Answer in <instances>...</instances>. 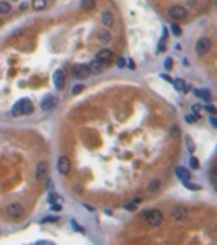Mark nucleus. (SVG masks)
Returning a JSON list of instances; mask_svg holds the SVG:
<instances>
[{
  "instance_id": "obj_33",
  "label": "nucleus",
  "mask_w": 217,
  "mask_h": 245,
  "mask_svg": "<svg viewBox=\"0 0 217 245\" xmlns=\"http://www.w3.org/2000/svg\"><path fill=\"white\" fill-rule=\"evenodd\" d=\"M126 64H127V67H129L131 70H134V69H136V64H134V61H132V59H127Z\"/></svg>"
},
{
  "instance_id": "obj_8",
  "label": "nucleus",
  "mask_w": 217,
  "mask_h": 245,
  "mask_svg": "<svg viewBox=\"0 0 217 245\" xmlns=\"http://www.w3.org/2000/svg\"><path fill=\"white\" fill-rule=\"evenodd\" d=\"M171 218L176 222H183V221L188 219V209L184 206H175L171 209Z\"/></svg>"
},
{
  "instance_id": "obj_36",
  "label": "nucleus",
  "mask_w": 217,
  "mask_h": 245,
  "mask_svg": "<svg viewBox=\"0 0 217 245\" xmlns=\"http://www.w3.org/2000/svg\"><path fill=\"white\" fill-rule=\"evenodd\" d=\"M124 208H126V209H127V211H134V209H136V203H131V204H126V206H124Z\"/></svg>"
},
{
  "instance_id": "obj_6",
  "label": "nucleus",
  "mask_w": 217,
  "mask_h": 245,
  "mask_svg": "<svg viewBox=\"0 0 217 245\" xmlns=\"http://www.w3.org/2000/svg\"><path fill=\"white\" fill-rule=\"evenodd\" d=\"M72 75H74V79L85 80L90 75V69H88V66H85V64H78V66H75L72 69Z\"/></svg>"
},
{
  "instance_id": "obj_19",
  "label": "nucleus",
  "mask_w": 217,
  "mask_h": 245,
  "mask_svg": "<svg viewBox=\"0 0 217 245\" xmlns=\"http://www.w3.org/2000/svg\"><path fill=\"white\" fill-rule=\"evenodd\" d=\"M46 5H47V0H33V2H31V7H33L36 11L44 10V8H46Z\"/></svg>"
},
{
  "instance_id": "obj_42",
  "label": "nucleus",
  "mask_w": 217,
  "mask_h": 245,
  "mask_svg": "<svg viewBox=\"0 0 217 245\" xmlns=\"http://www.w3.org/2000/svg\"><path fill=\"white\" fill-rule=\"evenodd\" d=\"M38 243H41V245H51L52 242H49V240H41V242H38Z\"/></svg>"
},
{
  "instance_id": "obj_10",
  "label": "nucleus",
  "mask_w": 217,
  "mask_h": 245,
  "mask_svg": "<svg viewBox=\"0 0 217 245\" xmlns=\"http://www.w3.org/2000/svg\"><path fill=\"white\" fill-rule=\"evenodd\" d=\"M54 87L57 88V90H62L64 87H65V74H64V70L57 69L54 72Z\"/></svg>"
},
{
  "instance_id": "obj_23",
  "label": "nucleus",
  "mask_w": 217,
  "mask_h": 245,
  "mask_svg": "<svg viewBox=\"0 0 217 245\" xmlns=\"http://www.w3.org/2000/svg\"><path fill=\"white\" fill-rule=\"evenodd\" d=\"M180 131H181V129H180L178 124H173V126L170 127V136H171V137H178V136H180Z\"/></svg>"
},
{
  "instance_id": "obj_30",
  "label": "nucleus",
  "mask_w": 217,
  "mask_h": 245,
  "mask_svg": "<svg viewBox=\"0 0 217 245\" xmlns=\"http://www.w3.org/2000/svg\"><path fill=\"white\" fill-rule=\"evenodd\" d=\"M190 163H191L193 168H198V167H199V162L196 160V157H191V159H190Z\"/></svg>"
},
{
  "instance_id": "obj_29",
  "label": "nucleus",
  "mask_w": 217,
  "mask_h": 245,
  "mask_svg": "<svg viewBox=\"0 0 217 245\" xmlns=\"http://www.w3.org/2000/svg\"><path fill=\"white\" fill-rule=\"evenodd\" d=\"M116 66H118L119 69H124V67H126V59H124V57H119L118 62H116Z\"/></svg>"
},
{
  "instance_id": "obj_37",
  "label": "nucleus",
  "mask_w": 217,
  "mask_h": 245,
  "mask_svg": "<svg viewBox=\"0 0 217 245\" xmlns=\"http://www.w3.org/2000/svg\"><path fill=\"white\" fill-rule=\"evenodd\" d=\"M56 198H57V195H56V193H51V195H49V204L54 203V201H56Z\"/></svg>"
},
{
  "instance_id": "obj_31",
  "label": "nucleus",
  "mask_w": 217,
  "mask_h": 245,
  "mask_svg": "<svg viewBox=\"0 0 217 245\" xmlns=\"http://www.w3.org/2000/svg\"><path fill=\"white\" fill-rule=\"evenodd\" d=\"M41 222H44V224H46V222H59V219L57 218H44Z\"/></svg>"
},
{
  "instance_id": "obj_3",
  "label": "nucleus",
  "mask_w": 217,
  "mask_h": 245,
  "mask_svg": "<svg viewBox=\"0 0 217 245\" xmlns=\"http://www.w3.org/2000/svg\"><path fill=\"white\" fill-rule=\"evenodd\" d=\"M5 212L7 216L11 219H20L23 218V214H25V208H23V204L20 203H10L8 206L5 208Z\"/></svg>"
},
{
  "instance_id": "obj_18",
  "label": "nucleus",
  "mask_w": 217,
  "mask_h": 245,
  "mask_svg": "<svg viewBox=\"0 0 217 245\" xmlns=\"http://www.w3.org/2000/svg\"><path fill=\"white\" fill-rule=\"evenodd\" d=\"M88 69H90L91 74H100V72H101V62H100L98 59H95V61H91V62H90Z\"/></svg>"
},
{
  "instance_id": "obj_1",
  "label": "nucleus",
  "mask_w": 217,
  "mask_h": 245,
  "mask_svg": "<svg viewBox=\"0 0 217 245\" xmlns=\"http://www.w3.org/2000/svg\"><path fill=\"white\" fill-rule=\"evenodd\" d=\"M33 111V103L30 102L28 98H23L20 102L15 103L13 110H11V114L13 116H21V114H30Z\"/></svg>"
},
{
  "instance_id": "obj_4",
  "label": "nucleus",
  "mask_w": 217,
  "mask_h": 245,
  "mask_svg": "<svg viewBox=\"0 0 217 245\" xmlns=\"http://www.w3.org/2000/svg\"><path fill=\"white\" fill-rule=\"evenodd\" d=\"M168 15H170V18L173 20H186L188 18V10L184 8L181 5H171L170 8H168Z\"/></svg>"
},
{
  "instance_id": "obj_9",
  "label": "nucleus",
  "mask_w": 217,
  "mask_h": 245,
  "mask_svg": "<svg viewBox=\"0 0 217 245\" xmlns=\"http://www.w3.org/2000/svg\"><path fill=\"white\" fill-rule=\"evenodd\" d=\"M57 105H59V98H57V96H54V95H49L47 98H44L43 102H41V108H43L44 111L54 110Z\"/></svg>"
},
{
  "instance_id": "obj_20",
  "label": "nucleus",
  "mask_w": 217,
  "mask_h": 245,
  "mask_svg": "<svg viewBox=\"0 0 217 245\" xmlns=\"http://www.w3.org/2000/svg\"><path fill=\"white\" fill-rule=\"evenodd\" d=\"M11 11V5L8 2H5V0H0V13L2 15H7Z\"/></svg>"
},
{
  "instance_id": "obj_25",
  "label": "nucleus",
  "mask_w": 217,
  "mask_h": 245,
  "mask_svg": "<svg viewBox=\"0 0 217 245\" xmlns=\"http://www.w3.org/2000/svg\"><path fill=\"white\" fill-rule=\"evenodd\" d=\"M170 28H171V33H173L175 36H180V34H181V28L178 26V23H173V25H170Z\"/></svg>"
},
{
  "instance_id": "obj_15",
  "label": "nucleus",
  "mask_w": 217,
  "mask_h": 245,
  "mask_svg": "<svg viewBox=\"0 0 217 245\" xmlns=\"http://www.w3.org/2000/svg\"><path fill=\"white\" fill-rule=\"evenodd\" d=\"M175 173H176V176H178L181 182H188V180H190V176H191L190 170H188V168H184V167H176Z\"/></svg>"
},
{
  "instance_id": "obj_43",
  "label": "nucleus",
  "mask_w": 217,
  "mask_h": 245,
  "mask_svg": "<svg viewBox=\"0 0 217 245\" xmlns=\"http://www.w3.org/2000/svg\"><path fill=\"white\" fill-rule=\"evenodd\" d=\"M0 25H2V21H0Z\"/></svg>"
},
{
  "instance_id": "obj_32",
  "label": "nucleus",
  "mask_w": 217,
  "mask_h": 245,
  "mask_svg": "<svg viewBox=\"0 0 217 245\" xmlns=\"http://www.w3.org/2000/svg\"><path fill=\"white\" fill-rule=\"evenodd\" d=\"M206 110L209 111L211 114H215L217 113V110H215V106H212V105H206Z\"/></svg>"
},
{
  "instance_id": "obj_28",
  "label": "nucleus",
  "mask_w": 217,
  "mask_h": 245,
  "mask_svg": "<svg viewBox=\"0 0 217 245\" xmlns=\"http://www.w3.org/2000/svg\"><path fill=\"white\" fill-rule=\"evenodd\" d=\"M163 66H165V69L170 70L171 67H173V59H171V57H167V59H165V62H163Z\"/></svg>"
},
{
  "instance_id": "obj_41",
  "label": "nucleus",
  "mask_w": 217,
  "mask_h": 245,
  "mask_svg": "<svg viewBox=\"0 0 217 245\" xmlns=\"http://www.w3.org/2000/svg\"><path fill=\"white\" fill-rule=\"evenodd\" d=\"M83 206H85V208H87V209H88V211H95V208H93V206H90V204H87V203H85V204H83Z\"/></svg>"
},
{
  "instance_id": "obj_24",
  "label": "nucleus",
  "mask_w": 217,
  "mask_h": 245,
  "mask_svg": "<svg viewBox=\"0 0 217 245\" xmlns=\"http://www.w3.org/2000/svg\"><path fill=\"white\" fill-rule=\"evenodd\" d=\"M184 119H186V123H196V121L199 119V116L194 114V113H191V114H186V116H184Z\"/></svg>"
},
{
  "instance_id": "obj_13",
  "label": "nucleus",
  "mask_w": 217,
  "mask_h": 245,
  "mask_svg": "<svg viewBox=\"0 0 217 245\" xmlns=\"http://www.w3.org/2000/svg\"><path fill=\"white\" fill-rule=\"evenodd\" d=\"M111 57H113V51H110V49H100L98 54H96V59L100 62H110Z\"/></svg>"
},
{
  "instance_id": "obj_17",
  "label": "nucleus",
  "mask_w": 217,
  "mask_h": 245,
  "mask_svg": "<svg viewBox=\"0 0 217 245\" xmlns=\"http://www.w3.org/2000/svg\"><path fill=\"white\" fill-rule=\"evenodd\" d=\"M160 188H162V180H158V178H157V180H152V182L147 185V191H148V193H157V191L160 190Z\"/></svg>"
},
{
  "instance_id": "obj_11",
  "label": "nucleus",
  "mask_w": 217,
  "mask_h": 245,
  "mask_svg": "<svg viewBox=\"0 0 217 245\" xmlns=\"http://www.w3.org/2000/svg\"><path fill=\"white\" fill-rule=\"evenodd\" d=\"M47 170H49V163L46 160H41L36 167V180H43L47 175Z\"/></svg>"
},
{
  "instance_id": "obj_14",
  "label": "nucleus",
  "mask_w": 217,
  "mask_h": 245,
  "mask_svg": "<svg viewBox=\"0 0 217 245\" xmlns=\"http://www.w3.org/2000/svg\"><path fill=\"white\" fill-rule=\"evenodd\" d=\"M96 38H98V41L101 44H108L111 39H113V36H111V33L108 30H100L98 34H96Z\"/></svg>"
},
{
  "instance_id": "obj_7",
  "label": "nucleus",
  "mask_w": 217,
  "mask_h": 245,
  "mask_svg": "<svg viewBox=\"0 0 217 245\" xmlns=\"http://www.w3.org/2000/svg\"><path fill=\"white\" fill-rule=\"evenodd\" d=\"M70 168H72V163H70L69 157H65V155H61V157L57 159V172H59L61 175H69Z\"/></svg>"
},
{
  "instance_id": "obj_27",
  "label": "nucleus",
  "mask_w": 217,
  "mask_h": 245,
  "mask_svg": "<svg viewBox=\"0 0 217 245\" xmlns=\"http://www.w3.org/2000/svg\"><path fill=\"white\" fill-rule=\"evenodd\" d=\"M83 88H85V87H83V85H82V83H78V85H75V87H72V95H78V93H80V92H82V90H83Z\"/></svg>"
},
{
  "instance_id": "obj_2",
  "label": "nucleus",
  "mask_w": 217,
  "mask_h": 245,
  "mask_svg": "<svg viewBox=\"0 0 217 245\" xmlns=\"http://www.w3.org/2000/svg\"><path fill=\"white\" fill-rule=\"evenodd\" d=\"M144 218H145L147 221V224H150V226H160V224L163 222V214H162V211H158V209H147L145 212H144Z\"/></svg>"
},
{
  "instance_id": "obj_21",
  "label": "nucleus",
  "mask_w": 217,
  "mask_h": 245,
  "mask_svg": "<svg viewBox=\"0 0 217 245\" xmlns=\"http://www.w3.org/2000/svg\"><path fill=\"white\" fill-rule=\"evenodd\" d=\"M171 83H173V87H175V88H176V90H178V92H183V90H184V85H186L183 79H176V80H171Z\"/></svg>"
},
{
  "instance_id": "obj_39",
  "label": "nucleus",
  "mask_w": 217,
  "mask_h": 245,
  "mask_svg": "<svg viewBox=\"0 0 217 245\" xmlns=\"http://www.w3.org/2000/svg\"><path fill=\"white\" fill-rule=\"evenodd\" d=\"M162 79H165L167 82H170V83H171V77H170V75H165V74H163V75H162Z\"/></svg>"
},
{
  "instance_id": "obj_5",
  "label": "nucleus",
  "mask_w": 217,
  "mask_h": 245,
  "mask_svg": "<svg viewBox=\"0 0 217 245\" xmlns=\"http://www.w3.org/2000/svg\"><path fill=\"white\" fill-rule=\"evenodd\" d=\"M212 43H211V38H207V36H203V38L198 39V43H196V54L198 56H204L206 53H209V49H211Z\"/></svg>"
},
{
  "instance_id": "obj_38",
  "label": "nucleus",
  "mask_w": 217,
  "mask_h": 245,
  "mask_svg": "<svg viewBox=\"0 0 217 245\" xmlns=\"http://www.w3.org/2000/svg\"><path fill=\"white\" fill-rule=\"evenodd\" d=\"M72 226H74L75 229H77V230H78V232H83V229H82V227H80V226H78V224H77V222H75V221H72Z\"/></svg>"
},
{
  "instance_id": "obj_22",
  "label": "nucleus",
  "mask_w": 217,
  "mask_h": 245,
  "mask_svg": "<svg viewBox=\"0 0 217 245\" xmlns=\"http://www.w3.org/2000/svg\"><path fill=\"white\" fill-rule=\"evenodd\" d=\"M194 93H196V96H199V98L206 100L207 103L211 102V95H209V92H207V90H196Z\"/></svg>"
},
{
  "instance_id": "obj_12",
  "label": "nucleus",
  "mask_w": 217,
  "mask_h": 245,
  "mask_svg": "<svg viewBox=\"0 0 217 245\" xmlns=\"http://www.w3.org/2000/svg\"><path fill=\"white\" fill-rule=\"evenodd\" d=\"M101 23L106 28H111V26L114 25V15L111 13L110 10H104L103 13H101Z\"/></svg>"
},
{
  "instance_id": "obj_35",
  "label": "nucleus",
  "mask_w": 217,
  "mask_h": 245,
  "mask_svg": "<svg viewBox=\"0 0 217 245\" xmlns=\"http://www.w3.org/2000/svg\"><path fill=\"white\" fill-rule=\"evenodd\" d=\"M51 209H52V211H61V209H62V206H61V204L52 203V204H51Z\"/></svg>"
},
{
  "instance_id": "obj_26",
  "label": "nucleus",
  "mask_w": 217,
  "mask_h": 245,
  "mask_svg": "<svg viewBox=\"0 0 217 245\" xmlns=\"http://www.w3.org/2000/svg\"><path fill=\"white\" fill-rule=\"evenodd\" d=\"M184 140H186L188 150H190V152H194V144H193V139L190 137V136H186V137H184Z\"/></svg>"
},
{
  "instance_id": "obj_34",
  "label": "nucleus",
  "mask_w": 217,
  "mask_h": 245,
  "mask_svg": "<svg viewBox=\"0 0 217 245\" xmlns=\"http://www.w3.org/2000/svg\"><path fill=\"white\" fill-rule=\"evenodd\" d=\"M183 183H184V186L190 188V190H199V186H196V185H191V183H188V182H183Z\"/></svg>"
},
{
  "instance_id": "obj_40",
  "label": "nucleus",
  "mask_w": 217,
  "mask_h": 245,
  "mask_svg": "<svg viewBox=\"0 0 217 245\" xmlns=\"http://www.w3.org/2000/svg\"><path fill=\"white\" fill-rule=\"evenodd\" d=\"M211 124L212 126H217V121H215V118H214V114L211 116Z\"/></svg>"
},
{
  "instance_id": "obj_16",
  "label": "nucleus",
  "mask_w": 217,
  "mask_h": 245,
  "mask_svg": "<svg viewBox=\"0 0 217 245\" xmlns=\"http://www.w3.org/2000/svg\"><path fill=\"white\" fill-rule=\"evenodd\" d=\"M80 8L83 11H93L96 8V0H82L80 2Z\"/></svg>"
}]
</instances>
